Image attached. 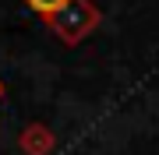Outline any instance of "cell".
Wrapping results in <instances>:
<instances>
[{"label":"cell","instance_id":"obj_3","mask_svg":"<svg viewBox=\"0 0 159 155\" xmlns=\"http://www.w3.org/2000/svg\"><path fill=\"white\" fill-rule=\"evenodd\" d=\"M0 99H4V81H0Z\"/></svg>","mask_w":159,"mask_h":155},{"label":"cell","instance_id":"obj_1","mask_svg":"<svg viewBox=\"0 0 159 155\" xmlns=\"http://www.w3.org/2000/svg\"><path fill=\"white\" fill-rule=\"evenodd\" d=\"M99 7L92 4V0H71L64 11L50 21V28H53V35H57L60 42H67V46H78L85 35L99 25Z\"/></svg>","mask_w":159,"mask_h":155},{"label":"cell","instance_id":"obj_2","mask_svg":"<svg viewBox=\"0 0 159 155\" xmlns=\"http://www.w3.org/2000/svg\"><path fill=\"white\" fill-rule=\"evenodd\" d=\"M67 4H71V0H25V7H29L35 18H43L46 25H50L53 18H57L64 7H67Z\"/></svg>","mask_w":159,"mask_h":155}]
</instances>
